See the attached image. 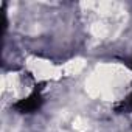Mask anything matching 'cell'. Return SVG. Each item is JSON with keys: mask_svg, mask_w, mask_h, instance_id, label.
Returning a JSON list of instances; mask_svg holds the SVG:
<instances>
[{"mask_svg": "<svg viewBox=\"0 0 132 132\" xmlns=\"http://www.w3.org/2000/svg\"><path fill=\"white\" fill-rule=\"evenodd\" d=\"M129 78L130 76L126 75V70L120 65L104 64L89 76L86 81V90L93 98L112 101L123 90V87L127 86Z\"/></svg>", "mask_w": 132, "mask_h": 132, "instance_id": "obj_1", "label": "cell"}, {"mask_svg": "<svg viewBox=\"0 0 132 132\" xmlns=\"http://www.w3.org/2000/svg\"><path fill=\"white\" fill-rule=\"evenodd\" d=\"M27 67L37 79H42V81H51V79H57L62 76L61 67L40 57H30L27 61Z\"/></svg>", "mask_w": 132, "mask_h": 132, "instance_id": "obj_2", "label": "cell"}, {"mask_svg": "<svg viewBox=\"0 0 132 132\" xmlns=\"http://www.w3.org/2000/svg\"><path fill=\"white\" fill-rule=\"evenodd\" d=\"M84 65H86V61L82 57H75L69 62H65L62 65V75H69V76H73V75H78L79 72H82L84 69Z\"/></svg>", "mask_w": 132, "mask_h": 132, "instance_id": "obj_3", "label": "cell"}, {"mask_svg": "<svg viewBox=\"0 0 132 132\" xmlns=\"http://www.w3.org/2000/svg\"><path fill=\"white\" fill-rule=\"evenodd\" d=\"M73 127H75L76 130H79V132L87 130V127H89L87 120H86V118H82V117H76V118L73 120Z\"/></svg>", "mask_w": 132, "mask_h": 132, "instance_id": "obj_4", "label": "cell"}]
</instances>
